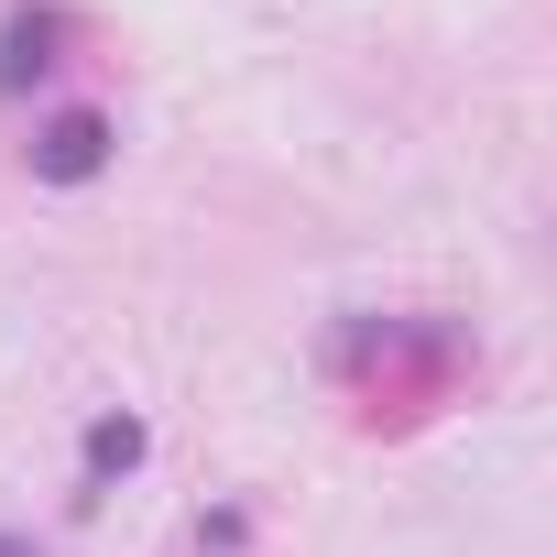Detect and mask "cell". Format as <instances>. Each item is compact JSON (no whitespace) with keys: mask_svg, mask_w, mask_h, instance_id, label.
Segmentation results:
<instances>
[{"mask_svg":"<svg viewBox=\"0 0 557 557\" xmlns=\"http://www.w3.org/2000/svg\"><path fill=\"white\" fill-rule=\"evenodd\" d=\"M99 153H110V132H99V121H88V110H77V121H55V132H45V175H88V164H99Z\"/></svg>","mask_w":557,"mask_h":557,"instance_id":"cell-1","label":"cell"},{"mask_svg":"<svg viewBox=\"0 0 557 557\" xmlns=\"http://www.w3.org/2000/svg\"><path fill=\"white\" fill-rule=\"evenodd\" d=\"M0 557H34V546H12V535H0Z\"/></svg>","mask_w":557,"mask_h":557,"instance_id":"cell-2","label":"cell"}]
</instances>
